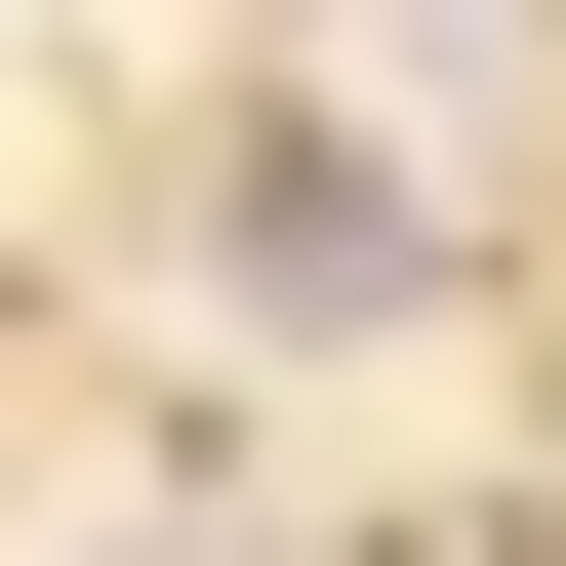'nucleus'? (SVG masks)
I'll list each match as a JSON object with an SVG mask.
<instances>
[{
  "label": "nucleus",
  "mask_w": 566,
  "mask_h": 566,
  "mask_svg": "<svg viewBox=\"0 0 566 566\" xmlns=\"http://www.w3.org/2000/svg\"><path fill=\"white\" fill-rule=\"evenodd\" d=\"M243 283H283V324L405 283V163H365V122H243Z\"/></svg>",
  "instance_id": "1"
}]
</instances>
